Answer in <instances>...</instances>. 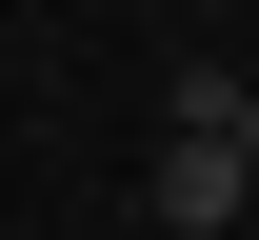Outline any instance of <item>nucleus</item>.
Wrapping results in <instances>:
<instances>
[{"label": "nucleus", "mask_w": 259, "mask_h": 240, "mask_svg": "<svg viewBox=\"0 0 259 240\" xmlns=\"http://www.w3.org/2000/svg\"><path fill=\"white\" fill-rule=\"evenodd\" d=\"M259 200V180H239V140H160V160H140V220H160V240H220Z\"/></svg>", "instance_id": "1"}, {"label": "nucleus", "mask_w": 259, "mask_h": 240, "mask_svg": "<svg viewBox=\"0 0 259 240\" xmlns=\"http://www.w3.org/2000/svg\"><path fill=\"white\" fill-rule=\"evenodd\" d=\"M160 140H239V60H180L160 80Z\"/></svg>", "instance_id": "2"}, {"label": "nucleus", "mask_w": 259, "mask_h": 240, "mask_svg": "<svg viewBox=\"0 0 259 240\" xmlns=\"http://www.w3.org/2000/svg\"><path fill=\"white\" fill-rule=\"evenodd\" d=\"M239 180H259V80H239Z\"/></svg>", "instance_id": "3"}]
</instances>
